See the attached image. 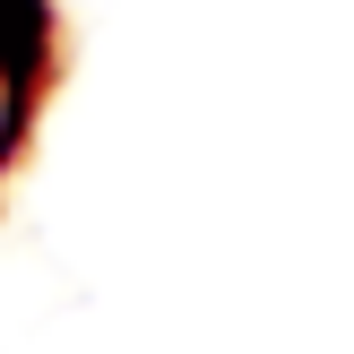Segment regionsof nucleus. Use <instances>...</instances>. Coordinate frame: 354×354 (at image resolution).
<instances>
[{"mask_svg":"<svg viewBox=\"0 0 354 354\" xmlns=\"http://www.w3.org/2000/svg\"><path fill=\"white\" fill-rule=\"evenodd\" d=\"M17 113H26V35L0 17V156L17 138Z\"/></svg>","mask_w":354,"mask_h":354,"instance_id":"f257e3e1","label":"nucleus"}]
</instances>
